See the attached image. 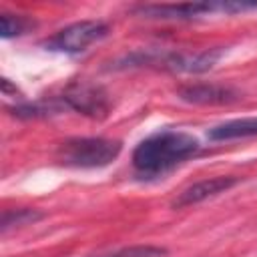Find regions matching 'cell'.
Segmentation results:
<instances>
[{
  "mask_svg": "<svg viewBox=\"0 0 257 257\" xmlns=\"http://www.w3.org/2000/svg\"><path fill=\"white\" fill-rule=\"evenodd\" d=\"M42 219V213L36 209H6L2 213V233H6L10 227L28 225Z\"/></svg>",
  "mask_w": 257,
  "mask_h": 257,
  "instance_id": "obj_9",
  "label": "cell"
},
{
  "mask_svg": "<svg viewBox=\"0 0 257 257\" xmlns=\"http://www.w3.org/2000/svg\"><path fill=\"white\" fill-rule=\"evenodd\" d=\"M177 96L189 104H231L241 98V94L235 88L217 82L185 84L177 90Z\"/></svg>",
  "mask_w": 257,
  "mask_h": 257,
  "instance_id": "obj_6",
  "label": "cell"
},
{
  "mask_svg": "<svg viewBox=\"0 0 257 257\" xmlns=\"http://www.w3.org/2000/svg\"><path fill=\"white\" fill-rule=\"evenodd\" d=\"M237 183H239L237 177H211V179L197 181V183L189 185L187 189H183L175 197L173 207L175 209H183V207H191V205L203 203V201H207L211 197H217V195L233 189Z\"/></svg>",
  "mask_w": 257,
  "mask_h": 257,
  "instance_id": "obj_7",
  "label": "cell"
},
{
  "mask_svg": "<svg viewBox=\"0 0 257 257\" xmlns=\"http://www.w3.org/2000/svg\"><path fill=\"white\" fill-rule=\"evenodd\" d=\"M26 28H28V22L22 16H12V14H2L0 16V34H2V38L18 36Z\"/></svg>",
  "mask_w": 257,
  "mask_h": 257,
  "instance_id": "obj_11",
  "label": "cell"
},
{
  "mask_svg": "<svg viewBox=\"0 0 257 257\" xmlns=\"http://www.w3.org/2000/svg\"><path fill=\"white\" fill-rule=\"evenodd\" d=\"M245 10H257V2H183V4H141L135 6L133 12L141 18L151 20H189L203 14L213 12H245Z\"/></svg>",
  "mask_w": 257,
  "mask_h": 257,
  "instance_id": "obj_3",
  "label": "cell"
},
{
  "mask_svg": "<svg viewBox=\"0 0 257 257\" xmlns=\"http://www.w3.org/2000/svg\"><path fill=\"white\" fill-rule=\"evenodd\" d=\"M122 151L120 141L102 137H76L60 143L56 157L62 165L74 169H100L110 165Z\"/></svg>",
  "mask_w": 257,
  "mask_h": 257,
  "instance_id": "obj_2",
  "label": "cell"
},
{
  "mask_svg": "<svg viewBox=\"0 0 257 257\" xmlns=\"http://www.w3.org/2000/svg\"><path fill=\"white\" fill-rule=\"evenodd\" d=\"M58 98L66 110H78L88 116H104L108 110L106 92L94 84H72Z\"/></svg>",
  "mask_w": 257,
  "mask_h": 257,
  "instance_id": "obj_5",
  "label": "cell"
},
{
  "mask_svg": "<svg viewBox=\"0 0 257 257\" xmlns=\"http://www.w3.org/2000/svg\"><path fill=\"white\" fill-rule=\"evenodd\" d=\"M108 36V26L100 20H80L74 24L64 26L54 36H50L44 46L52 52H64V54H80L90 44L100 42Z\"/></svg>",
  "mask_w": 257,
  "mask_h": 257,
  "instance_id": "obj_4",
  "label": "cell"
},
{
  "mask_svg": "<svg viewBox=\"0 0 257 257\" xmlns=\"http://www.w3.org/2000/svg\"><path fill=\"white\" fill-rule=\"evenodd\" d=\"M199 141L183 131H157L143 139L133 151V167L135 171L145 177H163L173 171L177 165L185 163L187 159L199 153Z\"/></svg>",
  "mask_w": 257,
  "mask_h": 257,
  "instance_id": "obj_1",
  "label": "cell"
},
{
  "mask_svg": "<svg viewBox=\"0 0 257 257\" xmlns=\"http://www.w3.org/2000/svg\"><path fill=\"white\" fill-rule=\"evenodd\" d=\"M207 137L211 141H235V139L257 137V116H245V118L225 120V122L209 128L207 131Z\"/></svg>",
  "mask_w": 257,
  "mask_h": 257,
  "instance_id": "obj_8",
  "label": "cell"
},
{
  "mask_svg": "<svg viewBox=\"0 0 257 257\" xmlns=\"http://www.w3.org/2000/svg\"><path fill=\"white\" fill-rule=\"evenodd\" d=\"M167 255L165 247H155V245H133V247H122L112 253H102L94 257H163Z\"/></svg>",
  "mask_w": 257,
  "mask_h": 257,
  "instance_id": "obj_10",
  "label": "cell"
}]
</instances>
